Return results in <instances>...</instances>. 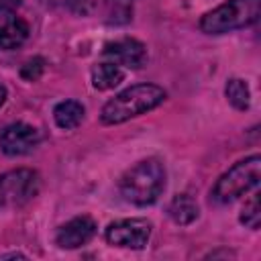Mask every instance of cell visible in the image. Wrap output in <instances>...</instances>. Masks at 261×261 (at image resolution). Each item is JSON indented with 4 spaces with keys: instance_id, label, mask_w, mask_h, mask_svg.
Instances as JSON below:
<instances>
[{
    "instance_id": "3",
    "label": "cell",
    "mask_w": 261,
    "mask_h": 261,
    "mask_svg": "<svg viewBox=\"0 0 261 261\" xmlns=\"http://www.w3.org/2000/svg\"><path fill=\"white\" fill-rule=\"evenodd\" d=\"M259 14L261 0H226L200 18V29L206 35H224L255 24Z\"/></svg>"
},
{
    "instance_id": "19",
    "label": "cell",
    "mask_w": 261,
    "mask_h": 261,
    "mask_svg": "<svg viewBox=\"0 0 261 261\" xmlns=\"http://www.w3.org/2000/svg\"><path fill=\"white\" fill-rule=\"evenodd\" d=\"M22 0H0V12H8L12 8H16Z\"/></svg>"
},
{
    "instance_id": "20",
    "label": "cell",
    "mask_w": 261,
    "mask_h": 261,
    "mask_svg": "<svg viewBox=\"0 0 261 261\" xmlns=\"http://www.w3.org/2000/svg\"><path fill=\"white\" fill-rule=\"evenodd\" d=\"M6 102V88L4 86H0V106Z\"/></svg>"
},
{
    "instance_id": "5",
    "label": "cell",
    "mask_w": 261,
    "mask_h": 261,
    "mask_svg": "<svg viewBox=\"0 0 261 261\" xmlns=\"http://www.w3.org/2000/svg\"><path fill=\"white\" fill-rule=\"evenodd\" d=\"M41 179L33 169H14L0 175V198L12 206H20L33 200L39 192Z\"/></svg>"
},
{
    "instance_id": "10",
    "label": "cell",
    "mask_w": 261,
    "mask_h": 261,
    "mask_svg": "<svg viewBox=\"0 0 261 261\" xmlns=\"http://www.w3.org/2000/svg\"><path fill=\"white\" fill-rule=\"evenodd\" d=\"M29 22L16 14H4L0 18V49H16L29 39Z\"/></svg>"
},
{
    "instance_id": "11",
    "label": "cell",
    "mask_w": 261,
    "mask_h": 261,
    "mask_svg": "<svg viewBox=\"0 0 261 261\" xmlns=\"http://www.w3.org/2000/svg\"><path fill=\"white\" fill-rule=\"evenodd\" d=\"M124 80V69L112 61H100L92 67V86L96 90H112Z\"/></svg>"
},
{
    "instance_id": "13",
    "label": "cell",
    "mask_w": 261,
    "mask_h": 261,
    "mask_svg": "<svg viewBox=\"0 0 261 261\" xmlns=\"http://www.w3.org/2000/svg\"><path fill=\"white\" fill-rule=\"evenodd\" d=\"M167 212H169L171 220L177 222V224H190V222H194V220L198 218V214H200L198 204H196V200H194L190 194H177V196L171 200Z\"/></svg>"
},
{
    "instance_id": "7",
    "label": "cell",
    "mask_w": 261,
    "mask_h": 261,
    "mask_svg": "<svg viewBox=\"0 0 261 261\" xmlns=\"http://www.w3.org/2000/svg\"><path fill=\"white\" fill-rule=\"evenodd\" d=\"M41 143V133L27 122H12L0 133V149L10 157L31 153Z\"/></svg>"
},
{
    "instance_id": "15",
    "label": "cell",
    "mask_w": 261,
    "mask_h": 261,
    "mask_svg": "<svg viewBox=\"0 0 261 261\" xmlns=\"http://www.w3.org/2000/svg\"><path fill=\"white\" fill-rule=\"evenodd\" d=\"M133 18V0H106V20L110 24H126Z\"/></svg>"
},
{
    "instance_id": "6",
    "label": "cell",
    "mask_w": 261,
    "mask_h": 261,
    "mask_svg": "<svg viewBox=\"0 0 261 261\" xmlns=\"http://www.w3.org/2000/svg\"><path fill=\"white\" fill-rule=\"evenodd\" d=\"M104 237L114 247L143 249L151 237V222L147 218H120L108 224Z\"/></svg>"
},
{
    "instance_id": "12",
    "label": "cell",
    "mask_w": 261,
    "mask_h": 261,
    "mask_svg": "<svg viewBox=\"0 0 261 261\" xmlns=\"http://www.w3.org/2000/svg\"><path fill=\"white\" fill-rule=\"evenodd\" d=\"M84 112H86V110H84L82 102H77V100H63V102H59V104L55 106L53 118H55V124H57L59 128L71 130V128H75V126L82 122Z\"/></svg>"
},
{
    "instance_id": "1",
    "label": "cell",
    "mask_w": 261,
    "mask_h": 261,
    "mask_svg": "<svg viewBox=\"0 0 261 261\" xmlns=\"http://www.w3.org/2000/svg\"><path fill=\"white\" fill-rule=\"evenodd\" d=\"M167 98V92L157 84H137L122 92H118L114 98H110L100 112V120L104 124H120L128 118L141 116Z\"/></svg>"
},
{
    "instance_id": "17",
    "label": "cell",
    "mask_w": 261,
    "mask_h": 261,
    "mask_svg": "<svg viewBox=\"0 0 261 261\" xmlns=\"http://www.w3.org/2000/svg\"><path fill=\"white\" fill-rule=\"evenodd\" d=\"M43 69H45V61H43L41 57H33V59H29V61L22 65L20 75H22L27 82H35V80L41 77Z\"/></svg>"
},
{
    "instance_id": "16",
    "label": "cell",
    "mask_w": 261,
    "mask_h": 261,
    "mask_svg": "<svg viewBox=\"0 0 261 261\" xmlns=\"http://www.w3.org/2000/svg\"><path fill=\"white\" fill-rule=\"evenodd\" d=\"M241 222L253 230L259 228L261 224V204H259V192H255L243 206L241 210Z\"/></svg>"
},
{
    "instance_id": "4",
    "label": "cell",
    "mask_w": 261,
    "mask_h": 261,
    "mask_svg": "<svg viewBox=\"0 0 261 261\" xmlns=\"http://www.w3.org/2000/svg\"><path fill=\"white\" fill-rule=\"evenodd\" d=\"M259 175H261V157L259 155L245 157L218 177V181L212 188V198L218 204H230L241 196H245L247 192L255 190L259 186Z\"/></svg>"
},
{
    "instance_id": "2",
    "label": "cell",
    "mask_w": 261,
    "mask_h": 261,
    "mask_svg": "<svg viewBox=\"0 0 261 261\" xmlns=\"http://www.w3.org/2000/svg\"><path fill=\"white\" fill-rule=\"evenodd\" d=\"M118 188L126 202L135 206H149L157 202L165 190V167L155 157L143 159L120 177Z\"/></svg>"
},
{
    "instance_id": "14",
    "label": "cell",
    "mask_w": 261,
    "mask_h": 261,
    "mask_svg": "<svg viewBox=\"0 0 261 261\" xmlns=\"http://www.w3.org/2000/svg\"><path fill=\"white\" fill-rule=\"evenodd\" d=\"M224 94H226V100H228L237 110H247L249 104H251L249 86H247V82L241 80V77H230V80L226 82Z\"/></svg>"
},
{
    "instance_id": "18",
    "label": "cell",
    "mask_w": 261,
    "mask_h": 261,
    "mask_svg": "<svg viewBox=\"0 0 261 261\" xmlns=\"http://www.w3.org/2000/svg\"><path fill=\"white\" fill-rule=\"evenodd\" d=\"M90 0H43L45 6L53 8H73V10H84V4Z\"/></svg>"
},
{
    "instance_id": "8",
    "label": "cell",
    "mask_w": 261,
    "mask_h": 261,
    "mask_svg": "<svg viewBox=\"0 0 261 261\" xmlns=\"http://www.w3.org/2000/svg\"><path fill=\"white\" fill-rule=\"evenodd\" d=\"M102 55L106 57V61H112L120 67L139 69L147 61V47L137 39L124 37V39H116V41L106 43Z\"/></svg>"
},
{
    "instance_id": "9",
    "label": "cell",
    "mask_w": 261,
    "mask_h": 261,
    "mask_svg": "<svg viewBox=\"0 0 261 261\" xmlns=\"http://www.w3.org/2000/svg\"><path fill=\"white\" fill-rule=\"evenodd\" d=\"M96 222L90 216H75L61 224L55 234V243L61 249H80L88 245L96 234Z\"/></svg>"
}]
</instances>
